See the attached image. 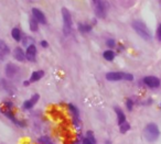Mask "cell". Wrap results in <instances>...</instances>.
<instances>
[{"label": "cell", "instance_id": "6da1fadb", "mask_svg": "<svg viewBox=\"0 0 161 144\" xmlns=\"http://www.w3.org/2000/svg\"><path fill=\"white\" fill-rule=\"evenodd\" d=\"M1 112L8 119H10L14 124H17V126H26V123H23L22 121H19L18 119L14 117V115H13L12 112V103H11V102H8V101L3 102L2 107H1Z\"/></svg>", "mask_w": 161, "mask_h": 144}, {"label": "cell", "instance_id": "7a4b0ae2", "mask_svg": "<svg viewBox=\"0 0 161 144\" xmlns=\"http://www.w3.org/2000/svg\"><path fill=\"white\" fill-rule=\"evenodd\" d=\"M159 135H160V131H159V128L156 123H149L146 126L145 130H143V136L148 141H156Z\"/></svg>", "mask_w": 161, "mask_h": 144}, {"label": "cell", "instance_id": "3957f363", "mask_svg": "<svg viewBox=\"0 0 161 144\" xmlns=\"http://www.w3.org/2000/svg\"><path fill=\"white\" fill-rule=\"evenodd\" d=\"M131 25H132V28H134V30H135V31L137 32V33L139 34L140 37H143V40H146V41H149V40H151L150 31H149V29L147 28V25H146L143 22H141V21H134Z\"/></svg>", "mask_w": 161, "mask_h": 144}, {"label": "cell", "instance_id": "277c9868", "mask_svg": "<svg viewBox=\"0 0 161 144\" xmlns=\"http://www.w3.org/2000/svg\"><path fill=\"white\" fill-rule=\"evenodd\" d=\"M106 79L109 81H118V80H134V76L131 74L123 73V72H111L106 74Z\"/></svg>", "mask_w": 161, "mask_h": 144}, {"label": "cell", "instance_id": "5b68a950", "mask_svg": "<svg viewBox=\"0 0 161 144\" xmlns=\"http://www.w3.org/2000/svg\"><path fill=\"white\" fill-rule=\"evenodd\" d=\"M62 17H63V21H64V26H63V31L66 35H69L72 31V17L70 11L66 8H63L61 10Z\"/></svg>", "mask_w": 161, "mask_h": 144}, {"label": "cell", "instance_id": "8992f818", "mask_svg": "<svg viewBox=\"0 0 161 144\" xmlns=\"http://www.w3.org/2000/svg\"><path fill=\"white\" fill-rule=\"evenodd\" d=\"M143 84L150 88H157L160 86V79L156 76H147L143 78Z\"/></svg>", "mask_w": 161, "mask_h": 144}, {"label": "cell", "instance_id": "52a82bcc", "mask_svg": "<svg viewBox=\"0 0 161 144\" xmlns=\"http://www.w3.org/2000/svg\"><path fill=\"white\" fill-rule=\"evenodd\" d=\"M5 72H6V75H7V77H9V78H13V77H14L17 74H18L19 67L17 65H14V64L9 63L8 65L6 66Z\"/></svg>", "mask_w": 161, "mask_h": 144}, {"label": "cell", "instance_id": "ba28073f", "mask_svg": "<svg viewBox=\"0 0 161 144\" xmlns=\"http://www.w3.org/2000/svg\"><path fill=\"white\" fill-rule=\"evenodd\" d=\"M69 109L72 113V117H73V123H74V126H76L77 129L79 128V113H78V110H77V108L75 107L74 105H72L70 103L69 105Z\"/></svg>", "mask_w": 161, "mask_h": 144}, {"label": "cell", "instance_id": "9c48e42d", "mask_svg": "<svg viewBox=\"0 0 161 144\" xmlns=\"http://www.w3.org/2000/svg\"><path fill=\"white\" fill-rule=\"evenodd\" d=\"M35 55H37V47L34 44H31L26 47V57L30 62H34L35 60Z\"/></svg>", "mask_w": 161, "mask_h": 144}, {"label": "cell", "instance_id": "30bf717a", "mask_svg": "<svg viewBox=\"0 0 161 144\" xmlns=\"http://www.w3.org/2000/svg\"><path fill=\"white\" fill-rule=\"evenodd\" d=\"M94 9H95L96 16L99 17V18H104L105 17L106 9L104 8V6L102 5L99 0H94Z\"/></svg>", "mask_w": 161, "mask_h": 144}, {"label": "cell", "instance_id": "8fae6325", "mask_svg": "<svg viewBox=\"0 0 161 144\" xmlns=\"http://www.w3.org/2000/svg\"><path fill=\"white\" fill-rule=\"evenodd\" d=\"M32 13H33V17H34L35 20H37L39 23H42V24L46 23V18H45L44 13L41 10H39V9L37 8H33L32 9Z\"/></svg>", "mask_w": 161, "mask_h": 144}, {"label": "cell", "instance_id": "7c38bea8", "mask_svg": "<svg viewBox=\"0 0 161 144\" xmlns=\"http://www.w3.org/2000/svg\"><path fill=\"white\" fill-rule=\"evenodd\" d=\"M39 98H40V96L38 94H35V95H33L31 97V99H29V100H26V101L23 102V109L24 110H28V109H31L33 106L35 105L38 102V100H39Z\"/></svg>", "mask_w": 161, "mask_h": 144}, {"label": "cell", "instance_id": "4fadbf2b", "mask_svg": "<svg viewBox=\"0 0 161 144\" xmlns=\"http://www.w3.org/2000/svg\"><path fill=\"white\" fill-rule=\"evenodd\" d=\"M13 56H14V58H16L17 60H19V62H23L24 60H26V53L22 51V49H20V47H16L14 49V51H13Z\"/></svg>", "mask_w": 161, "mask_h": 144}, {"label": "cell", "instance_id": "5bb4252c", "mask_svg": "<svg viewBox=\"0 0 161 144\" xmlns=\"http://www.w3.org/2000/svg\"><path fill=\"white\" fill-rule=\"evenodd\" d=\"M115 112H116L117 119H118V124H119V126H122L123 123L126 122V115H125L124 111H123L120 108L116 107V108H115Z\"/></svg>", "mask_w": 161, "mask_h": 144}, {"label": "cell", "instance_id": "9a60e30c", "mask_svg": "<svg viewBox=\"0 0 161 144\" xmlns=\"http://www.w3.org/2000/svg\"><path fill=\"white\" fill-rule=\"evenodd\" d=\"M82 144H96V140H95V136L93 134L92 131H88L86 133V138L83 139Z\"/></svg>", "mask_w": 161, "mask_h": 144}, {"label": "cell", "instance_id": "2e32d148", "mask_svg": "<svg viewBox=\"0 0 161 144\" xmlns=\"http://www.w3.org/2000/svg\"><path fill=\"white\" fill-rule=\"evenodd\" d=\"M43 76H44V72H43V71L33 72V73H32V75H31V77H30V81H31V83H34V81L40 80V79L42 78Z\"/></svg>", "mask_w": 161, "mask_h": 144}, {"label": "cell", "instance_id": "e0dca14e", "mask_svg": "<svg viewBox=\"0 0 161 144\" xmlns=\"http://www.w3.org/2000/svg\"><path fill=\"white\" fill-rule=\"evenodd\" d=\"M9 52H10V50H9V47L6 45V43L3 42V41H1L0 42V56H1V58H5V56L7 55V54H9Z\"/></svg>", "mask_w": 161, "mask_h": 144}, {"label": "cell", "instance_id": "ac0fdd59", "mask_svg": "<svg viewBox=\"0 0 161 144\" xmlns=\"http://www.w3.org/2000/svg\"><path fill=\"white\" fill-rule=\"evenodd\" d=\"M11 35L14 40H16L17 42H19L20 40H21V31L18 29V28H14V29L11 31Z\"/></svg>", "mask_w": 161, "mask_h": 144}, {"label": "cell", "instance_id": "d6986e66", "mask_svg": "<svg viewBox=\"0 0 161 144\" xmlns=\"http://www.w3.org/2000/svg\"><path fill=\"white\" fill-rule=\"evenodd\" d=\"M78 30L82 32V33H87V32L92 31V25H90V24L79 23L78 24Z\"/></svg>", "mask_w": 161, "mask_h": 144}, {"label": "cell", "instance_id": "ffe728a7", "mask_svg": "<svg viewBox=\"0 0 161 144\" xmlns=\"http://www.w3.org/2000/svg\"><path fill=\"white\" fill-rule=\"evenodd\" d=\"M103 56L106 60H113L114 57H115V53H114L111 50H107L103 53Z\"/></svg>", "mask_w": 161, "mask_h": 144}, {"label": "cell", "instance_id": "44dd1931", "mask_svg": "<svg viewBox=\"0 0 161 144\" xmlns=\"http://www.w3.org/2000/svg\"><path fill=\"white\" fill-rule=\"evenodd\" d=\"M38 23L39 22L35 20V18L33 19H30V30H31L32 32H37L38 30H39V26H38Z\"/></svg>", "mask_w": 161, "mask_h": 144}, {"label": "cell", "instance_id": "7402d4cb", "mask_svg": "<svg viewBox=\"0 0 161 144\" xmlns=\"http://www.w3.org/2000/svg\"><path fill=\"white\" fill-rule=\"evenodd\" d=\"M120 126V132H122V133H126L127 131H129V129H130V124L128 122L123 123L122 126Z\"/></svg>", "mask_w": 161, "mask_h": 144}, {"label": "cell", "instance_id": "603a6c76", "mask_svg": "<svg viewBox=\"0 0 161 144\" xmlns=\"http://www.w3.org/2000/svg\"><path fill=\"white\" fill-rule=\"evenodd\" d=\"M39 143L40 144H53L52 141L49 139L48 136H41L39 139Z\"/></svg>", "mask_w": 161, "mask_h": 144}, {"label": "cell", "instance_id": "cb8c5ba5", "mask_svg": "<svg viewBox=\"0 0 161 144\" xmlns=\"http://www.w3.org/2000/svg\"><path fill=\"white\" fill-rule=\"evenodd\" d=\"M126 106H127V109H128L129 111H131L132 110V107H134V101H132L131 99H127Z\"/></svg>", "mask_w": 161, "mask_h": 144}, {"label": "cell", "instance_id": "d4e9b609", "mask_svg": "<svg viewBox=\"0 0 161 144\" xmlns=\"http://www.w3.org/2000/svg\"><path fill=\"white\" fill-rule=\"evenodd\" d=\"M106 44H107V46L111 47V49H113V47H115V45H116V43H115V40L113 39H109L106 41Z\"/></svg>", "mask_w": 161, "mask_h": 144}, {"label": "cell", "instance_id": "484cf974", "mask_svg": "<svg viewBox=\"0 0 161 144\" xmlns=\"http://www.w3.org/2000/svg\"><path fill=\"white\" fill-rule=\"evenodd\" d=\"M157 37H158L159 40H161V24L159 25L158 30H157Z\"/></svg>", "mask_w": 161, "mask_h": 144}, {"label": "cell", "instance_id": "4316f807", "mask_svg": "<svg viewBox=\"0 0 161 144\" xmlns=\"http://www.w3.org/2000/svg\"><path fill=\"white\" fill-rule=\"evenodd\" d=\"M41 45H42L43 47H48L49 46V44H48L46 41H41Z\"/></svg>", "mask_w": 161, "mask_h": 144}, {"label": "cell", "instance_id": "83f0119b", "mask_svg": "<svg viewBox=\"0 0 161 144\" xmlns=\"http://www.w3.org/2000/svg\"><path fill=\"white\" fill-rule=\"evenodd\" d=\"M30 83H31V81H24V83H23V85H24V86H29V85H30Z\"/></svg>", "mask_w": 161, "mask_h": 144}]
</instances>
